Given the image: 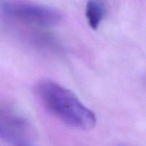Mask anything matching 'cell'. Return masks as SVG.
I'll list each match as a JSON object with an SVG mask.
<instances>
[{"instance_id":"277c9868","label":"cell","mask_w":146,"mask_h":146,"mask_svg":"<svg viewBox=\"0 0 146 146\" xmlns=\"http://www.w3.org/2000/svg\"><path fill=\"white\" fill-rule=\"evenodd\" d=\"M120 146H125V145H120Z\"/></svg>"},{"instance_id":"3957f363","label":"cell","mask_w":146,"mask_h":146,"mask_svg":"<svg viewBox=\"0 0 146 146\" xmlns=\"http://www.w3.org/2000/svg\"><path fill=\"white\" fill-rule=\"evenodd\" d=\"M106 13V6L103 0H88L86 7V17L91 28L97 29Z\"/></svg>"},{"instance_id":"6da1fadb","label":"cell","mask_w":146,"mask_h":146,"mask_svg":"<svg viewBox=\"0 0 146 146\" xmlns=\"http://www.w3.org/2000/svg\"><path fill=\"white\" fill-rule=\"evenodd\" d=\"M35 91L43 106L66 125L86 131L95 127V113L71 90L54 81L44 80L36 84Z\"/></svg>"},{"instance_id":"7a4b0ae2","label":"cell","mask_w":146,"mask_h":146,"mask_svg":"<svg viewBox=\"0 0 146 146\" xmlns=\"http://www.w3.org/2000/svg\"><path fill=\"white\" fill-rule=\"evenodd\" d=\"M1 9L11 18L37 27H54L61 19V13L55 9L34 3L4 1Z\"/></svg>"},{"instance_id":"5b68a950","label":"cell","mask_w":146,"mask_h":146,"mask_svg":"<svg viewBox=\"0 0 146 146\" xmlns=\"http://www.w3.org/2000/svg\"><path fill=\"white\" fill-rule=\"evenodd\" d=\"M19 146H23V145H19Z\"/></svg>"}]
</instances>
